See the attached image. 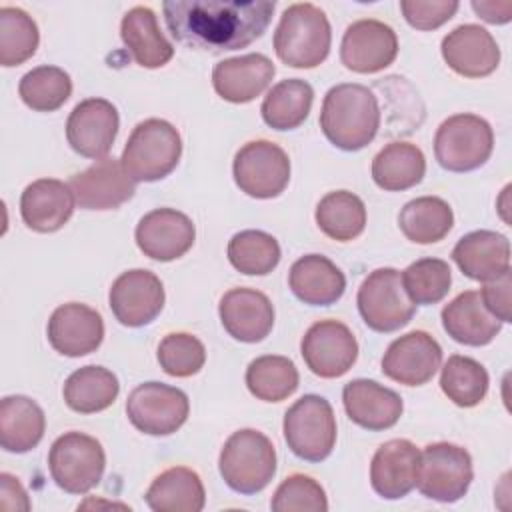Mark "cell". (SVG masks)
<instances>
[{
    "mask_svg": "<svg viewBox=\"0 0 512 512\" xmlns=\"http://www.w3.org/2000/svg\"><path fill=\"white\" fill-rule=\"evenodd\" d=\"M274 8L272 0H166L162 4L172 38L212 54L240 50L258 40Z\"/></svg>",
    "mask_w": 512,
    "mask_h": 512,
    "instance_id": "cell-1",
    "label": "cell"
},
{
    "mask_svg": "<svg viewBox=\"0 0 512 512\" xmlns=\"http://www.w3.org/2000/svg\"><path fill=\"white\" fill-rule=\"evenodd\" d=\"M380 106L374 92L356 82L332 86L322 102L320 128L330 144L356 152L368 146L380 128Z\"/></svg>",
    "mask_w": 512,
    "mask_h": 512,
    "instance_id": "cell-2",
    "label": "cell"
},
{
    "mask_svg": "<svg viewBox=\"0 0 512 512\" xmlns=\"http://www.w3.org/2000/svg\"><path fill=\"white\" fill-rule=\"evenodd\" d=\"M332 28L322 8L312 2L290 4L274 32V52L290 68H316L330 52Z\"/></svg>",
    "mask_w": 512,
    "mask_h": 512,
    "instance_id": "cell-3",
    "label": "cell"
},
{
    "mask_svg": "<svg viewBox=\"0 0 512 512\" xmlns=\"http://www.w3.org/2000/svg\"><path fill=\"white\" fill-rule=\"evenodd\" d=\"M218 470L230 490L246 496L262 492L276 474V448L260 430H236L220 450Z\"/></svg>",
    "mask_w": 512,
    "mask_h": 512,
    "instance_id": "cell-4",
    "label": "cell"
},
{
    "mask_svg": "<svg viewBox=\"0 0 512 512\" xmlns=\"http://www.w3.org/2000/svg\"><path fill=\"white\" fill-rule=\"evenodd\" d=\"M180 156L182 138L178 130L162 118H148L130 132L120 162L134 182H156L178 166Z\"/></svg>",
    "mask_w": 512,
    "mask_h": 512,
    "instance_id": "cell-5",
    "label": "cell"
},
{
    "mask_svg": "<svg viewBox=\"0 0 512 512\" xmlns=\"http://www.w3.org/2000/svg\"><path fill=\"white\" fill-rule=\"evenodd\" d=\"M492 150V126L478 114L448 116L434 134V156L448 172H472L488 162Z\"/></svg>",
    "mask_w": 512,
    "mask_h": 512,
    "instance_id": "cell-6",
    "label": "cell"
},
{
    "mask_svg": "<svg viewBox=\"0 0 512 512\" xmlns=\"http://www.w3.org/2000/svg\"><path fill=\"white\" fill-rule=\"evenodd\" d=\"M282 432L290 452L300 460H326L336 444V416L330 402L318 394L298 398L284 414Z\"/></svg>",
    "mask_w": 512,
    "mask_h": 512,
    "instance_id": "cell-7",
    "label": "cell"
},
{
    "mask_svg": "<svg viewBox=\"0 0 512 512\" xmlns=\"http://www.w3.org/2000/svg\"><path fill=\"white\" fill-rule=\"evenodd\" d=\"M106 468L102 444L84 432H64L48 452V470L56 486L68 494H86L98 486Z\"/></svg>",
    "mask_w": 512,
    "mask_h": 512,
    "instance_id": "cell-8",
    "label": "cell"
},
{
    "mask_svg": "<svg viewBox=\"0 0 512 512\" xmlns=\"http://www.w3.org/2000/svg\"><path fill=\"white\" fill-rule=\"evenodd\" d=\"M474 478L472 456L452 442H432L420 450L416 488L424 498L452 504L466 496Z\"/></svg>",
    "mask_w": 512,
    "mask_h": 512,
    "instance_id": "cell-9",
    "label": "cell"
},
{
    "mask_svg": "<svg viewBox=\"0 0 512 512\" xmlns=\"http://www.w3.org/2000/svg\"><path fill=\"white\" fill-rule=\"evenodd\" d=\"M358 312L374 332H396L416 314V304L408 298L396 268L372 270L356 294Z\"/></svg>",
    "mask_w": 512,
    "mask_h": 512,
    "instance_id": "cell-10",
    "label": "cell"
},
{
    "mask_svg": "<svg viewBox=\"0 0 512 512\" xmlns=\"http://www.w3.org/2000/svg\"><path fill=\"white\" fill-rule=\"evenodd\" d=\"M232 176L244 194L258 200L276 198L290 182V158L270 140H252L236 152Z\"/></svg>",
    "mask_w": 512,
    "mask_h": 512,
    "instance_id": "cell-11",
    "label": "cell"
},
{
    "mask_svg": "<svg viewBox=\"0 0 512 512\" xmlns=\"http://www.w3.org/2000/svg\"><path fill=\"white\" fill-rule=\"evenodd\" d=\"M188 396L164 382L138 384L126 400L130 424L148 436H170L188 420Z\"/></svg>",
    "mask_w": 512,
    "mask_h": 512,
    "instance_id": "cell-12",
    "label": "cell"
},
{
    "mask_svg": "<svg viewBox=\"0 0 512 512\" xmlns=\"http://www.w3.org/2000/svg\"><path fill=\"white\" fill-rule=\"evenodd\" d=\"M300 354L312 374L328 380L340 378L358 358V340L344 322L318 320L302 336Z\"/></svg>",
    "mask_w": 512,
    "mask_h": 512,
    "instance_id": "cell-13",
    "label": "cell"
},
{
    "mask_svg": "<svg viewBox=\"0 0 512 512\" xmlns=\"http://www.w3.org/2000/svg\"><path fill=\"white\" fill-rule=\"evenodd\" d=\"M162 280L144 268L122 272L110 286L108 304L114 318L128 328H140L156 320L164 308Z\"/></svg>",
    "mask_w": 512,
    "mask_h": 512,
    "instance_id": "cell-14",
    "label": "cell"
},
{
    "mask_svg": "<svg viewBox=\"0 0 512 512\" xmlns=\"http://www.w3.org/2000/svg\"><path fill=\"white\" fill-rule=\"evenodd\" d=\"M120 128L116 106L106 98H86L78 102L66 120V140L70 148L92 160L106 158Z\"/></svg>",
    "mask_w": 512,
    "mask_h": 512,
    "instance_id": "cell-15",
    "label": "cell"
},
{
    "mask_svg": "<svg viewBox=\"0 0 512 512\" xmlns=\"http://www.w3.org/2000/svg\"><path fill=\"white\" fill-rule=\"evenodd\" d=\"M398 56V36L392 26L362 18L352 22L340 42L342 64L358 74H374L388 68Z\"/></svg>",
    "mask_w": 512,
    "mask_h": 512,
    "instance_id": "cell-16",
    "label": "cell"
},
{
    "mask_svg": "<svg viewBox=\"0 0 512 512\" xmlns=\"http://www.w3.org/2000/svg\"><path fill=\"white\" fill-rule=\"evenodd\" d=\"M442 366V348L424 330H412L386 348L382 374L404 386H422L434 378Z\"/></svg>",
    "mask_w": 512,
    "mask_h": 512,
    "instance_id": "cell-17",
    "label": "cell"
},
{
    "mask_svg": "<svg viewBox=\"0 0 512 512\" xmlns=\"http://www.w3.org/2000/svg\"><path fill=\"white\" fill-rule=\"evenodd\" d=\"M134 238L144 256L158 262H172L194 246L196 228L176 208H154L138 220Z\"/></svg>",
    "mask_w": 512,
    "mask_h": 512,
    "instance_id": "cell-18",
    "label": "cell"
},
{
    "mask_svg": "<svg viewBox=\"0 0 512 512\" xmlns=\"http://www.w3.org/2000/svg\"><path fill=\"white\" fill-rule=\"evenodd\" d=\"M74 200L84 210H114L136 192V182L126 174L120 158H100L68 180Z\"/></svg>",
    "mask_w": 512,
    "mask_h": 512,
    "instance_id": "cell-19",
    "label": "cell"
},
{
    "mask_svg": "<svg viewBox=\"0 0 512 512\" xmlns=\"http://www.w3.org/2000/svg\"><path fill=\"white\" fill-rule=\"evenodd\" d=\"M50 346L68 358L94 352L104 340V320L98 310L82 302L58 306L46 326Z\"/></svg>",
    "mask_w": 512,
    "mask_h": 512,
    "instance_id": "cell-20",
    "label": "cell"
},
{
    "mask_svg": "<svg viewBox=\"0 0 512 512\" xmlns=\"http://www.w3.org/2000/svg\"><path fill=\"white\" fill-rule=\"evenodd\" d=\"M440 52L452 72L464 78L490 76L500 64L494 36L478 24H460L442 38Z\"/></svg>",
    "mask_w": 512,
    "mask_h": 512,
    "instance_id": "cell-21",
    "label": "cell"
},
{
    "mask_svg": "<svg viewBox=\"0 0 512 512\" xmlns=\"http://www.w3.org/2000/svg\"><path fill=\"white\" fill-rule=\"evenodd\" d=\"M420 448L406 438L378 446L370 462V486L384 500H400L416 488Z\"/></svg>",
    "mask_w": 512,
    "mask_h": 512,
    "instance_id": "cell-22",
    "label": "cell"
},
{
    "mask_svg": "<svg viewBox=\"0 0 512 512\" xmlns=\"http://www.w3.org/2000/svg\"><path fill=\"white\" fill-rule=\"evenodd\" d=\"M224 330L238 342H262L274 328V306L270 298L254 288H232L218 304Z\"/></svg>",
    "mask_w": 512,
    "mask_h": 512,
    "instance_id": "cell-23",
    "label": "cell"
},
{
    "mask_svg": "<svg viewBox=\"0 0 512 512\" xmlns=\"http://www.w3.org/2000/svg\"><path fill=\"white\" fill-rule=\"evenodd\" d=\"M342 404L356 426L372 432L392 428L404 410L398 392L368 378L350 380L342 390Z\"/></svg>",
    "mask_w": 512,
    "mask_h": 512,
    "instance_id": "cell-24",
    "label": "cell"
},
{
    "mask_svg": "<svg viewBox=\"0 0 512 512\" xmlns=\"http://www.w3.org/2000/svg\"><path fill=\"white\" fill-rule=\"evenodd\" d=\"M274 74V62L260 52H252L218 62L212 70V86L222 100L246 104L270 86Z\"/></svg>",
    "mask_w": 512,
    "mask_h": 512,
    "instance_id": "cell-25",
    "label": "cell"
},
{
    "mask_svg": "<svg viewBox=\"0 0 512 512\" xmlns=\"http://www.w3.org/2000/svg\"><path fill=\"white\" fill-rule=\"evenodd\" d=\"M76 206L68 182L58 178H38L30 182L20 196L22 222L40 234L60 230Z\"/></svg>",
    "mask_w": 512,
    "mask_h": 512,
    "instance_id": "cell-26",
    "label": "cell"
},
{
    "mask_svg": "<svg viewBox=\"0 0 512 512\" xmlns=\"http://www.w3.org/2000/svg\"><path fill=\"white\" fill-rule=\"evenodd\" d=\"M452 260L470 280H496L510 272V240L494 230L468 232L452 248Z\"/></svg>",
    "mask_w": 512,
    "mask_h": 512,
    "instance_id": "cell-27",
    "label": "cell"
},
{
    "mask_svg": "<svg viewBox=\"0 0 512 512\" xmlns=\"http://www.w3.org/2000/svg\"><path fill=\"white\" fill-rule=\"evenodd\" d=\"M442 328L464 346H486L502 330V322L488 312L478 290H464L442 308Z\"/></svg>",
    "mask_w": 512,
    "mask_h": 512,
    "instance_id": "cell-28",
    "label": "cell"
},
{
    "mask_svg": "<svg viewBox=\"0 0 512 512\" xmlns=\"http://www.w3.org/2000/svg\"><path fill=\"white\" fill-rule=\"evenodd\" d=\"M288 286L292 294L308 306H330L342 298L346 276L330 258L306 254L290 266Z\"/></svg>",
    "mask_w": 512,
    "mask_h": 512,
    "instance_id": "cell-29",
    "label": "cell"
},
{
    "mask_svg": "<svg viewBox=\"0 0 512 512\" xmlns=\"http://www.w3.org/2000/svg\"><path fill=\"white\" fill-rule=\"evenodd\" d=\"M120 38L142 68H162L174 56V46L162 34L158 18L148 6H134L122 16Z\"/></svg>",
    "mask_w": 512,
    "mask_h": 512,
    "instance_id": "cell-30",
    "label": "cell"
},
{
    "mask_svg": "<svg viewBox=\"0 0 512 512\" xmlns=\"http://www.w3.org/2000/svg\"><path fill=\"white\" fill-rule=\"evenodd\" d=\"M46 430V416L38 402L12 394L0 402V446L12 454L36 448Z\"/></svg>",
    "mask_w": 512,
    "mask_h": 512,
    "instance_id": "cell-31",
    "label": "cell"
},
{
    "mask_svg": "<svg viewBox=\"0 0 512 512\" xmlns=\"http://www.w3.org/2000/svg\"><path fill=\"white\" fill-rule=\"evenodd\" d=\"M144 500L154 512H200L206 504V490L198 472L172 466L152 480Z\"/></svg>",
    "mask_w": 512,
    "mask_h": 512,
    "instance_id": "cell-32",
    "label": "cell"
},
{
    "mask_svg": "<svg viewBox=\"0 0 512 512\" xmlns=\"http://www.w3.org/2000/svg\"><path fill=\"white\" fill-rule=\"evenodd\" d=\"M426 174L424 152L410 142H390L372 160V180L386 192H402L422 182Z\"/></svg>",
    "mask_w": 512,
    "mask_h": 512,
    "instance_id": "cell-33",
    "label": "cell"
},
{
    "mask_svg": "<svg viewBox=\"0 0 512 512\" xmlns=\"http://www.w3.org/2000/svg\"><path fill=\"white\" fill-rule=\"evenodd\" d=\"M120 392L116 374L104 366H82L74 370L62 388L64 402L78 414H96L114 404Z\"/></svg>",
    "mask_w": 512,
    "mask_h": 512,
    "instance_id": "cell-34",
    "label": "cell"
},
{
    "mask_svg": "<svg viewBox=\"0 0 512 512\" xmlns=\"http://www.w3.org/2000/svg\"><path fill=\"white\" fill-rule=\"evenodd\" d=\"M402 234L414 244H434L448 236L454 226L450 204L438 196H420L406 202L398 214Z\"/></svg>",
    "mask_w": 512,
    "mask_h": 512,
    "instance_id": "cell-35",
    "label": "cell"
},
{
    "mask_svg": "<svg viewBox=\"0 0 512 512\" xmlns=\"http://www.w3.org/2000/svg\"><path fill=\"white\" fill-rule=\"evenodd\" d=\"M314 102L312 86L302 78H288L274 84L262 100V120L274 130H294L310 114Z\"/></svg>",
    "mask_w": 512,
    "mask_h": 512,
    "instance_id": "cell-36",
    "label": "cell"
},
{
    "mask_svg": "<svg viewBox=\"0 0 512 512\" xmlns=\"http://www.w3.org/2000/svg\"><path fill=\"white\" fill-rule=\"evenodd\" d=\"M314 218L330 240L350 242L366 228V206L354 192L334 190L320 198Z\"/></svg>",
    "mask_w": 512,
    "mask_h": 512,
    "instance_id": "cell-37",
    "label": "cell"
},
{
    "mask_svg": "<svg viewBox=\"0 0 512 512\" xmlns=\"http://www.w3.org/2000/svg\"><path fill=\"white\" fill-rule=\"evenodd\" d=\"M246 386L262 402H282L298 388L300 376L294 362L286 356L266 354L254 358L246 368Z\"/></svg>",
    "mask_w": 512,
    "mask_h": 512,
    "instance_id": "cell-38",
    "label": "cell"
},
{
    "mask_svg": "<svg viewBox=\"0 0 512 512\" xmlns=\"http://www.w3.org/2000/svg\"><path fill=\"white\" fill-rule=\"evenodd\" d=\"M490 378L486 368L462 354H452L440 372V388L460 408L478 406L488 394Z\"/></svg>",
    "mask_w": 512,
    "mask_h": 512,
    "instance_id": "cell-39",
    "label": "cell"
},
{
    "mask_svg": "<svg viewBox=\"0 0 512 512\" xmlns=\"http://www.w3.org/2000/svg\"><path fill=\"white\" fill-rule=\"evenodd\" d=\"M18 94L28 108L36 112H54L70 98L72 80L60 66L42 64L20 78Z\"/></svg>",
    "mask_w": 512,
    "mask_h": 512,
    "instance_id": "cell-40",
    "label": "cell"
},
{
    "mask_svg": "<svg viewBox=\"0 0 512 512\" xmlns=\"http://www.w3.org/2000/svg\"><path fill=\"white\" fill-rule=\"evenodd\" d=\"M230 264L246 276H266L280 262L278 240L262 230L236 232L228 242Z\"/></svg>",
    "mask_w": 512,
    "mask_h": 512,
    "instance_id": "cell-41",
    "label": "cell"
},
{
    "mask_svg": "<svg viewBox=\"0 0 512 512\" xmlns=\"http://www.w3.org/2000/svg\"><path fill=\"white\" fill-rule=\"evenodd\" d=\"M40 44L34 18L18 6L0 8V64L20 66L30 60Z\"/></svg>",
    "mask_w": 512,
    "mask_h": 512,
    "instance_id": "cell-42",
    "label": "cell"
},
{
    "mask_svg": "<svg viewBox=\"0 0 512 512\" xmlns=\"http://www.w3.org/2000/svg\"><path fill=\"white\" fill-rule=\"evenodd\" d=\"M402 286L408 298L418 306L438 304L450 292L452 270L442 258H420L402 274Z\"/></svg>",
    "mask_w": 512,
    "mask_h": 512,
    "instance_id": "cell-43",
    "label": "cell"
},
{
    "mask_svg": "<svg viewBox=\"0 0 512 512\" xmlns=\"http://www.w3.org/2000/svg\"><path fill=\"white\" fill-rule=\"evenodd\" d=\"M158 364L174 378H188L202 370L206 348L200 338L188 332H170L158 344Z\"/></svg>",
    "mask_w": 512,
    "mask_h": 512,
    "instance_id": "cell-44",
    "label": "cell"
},
{
    "mask_svg": "<svg viewBox=\"0 0 512 512\" xmlns=\"http://www.w3.org/2000/svg\"><path fill=\"white\" fill-rule=\"evenodd\" d=\"M270 508L276 512H326L328 498L312 476L290 474L276 488Z\"/></svg>",
    "mask_w": 512,
    "mask_h": 512,
    "instance_id": "cell-45",
    "label": "cell"
},
{
    "mask_svg": "<svg viewBox=\"0 0 512 512\" xmlns=\"http://www.w3.org/2000/svg\"><path fill=\"white\" fill-rule=\"evenodd\" d=\"M460 4L456 0H402L400 10L404 20L416 30H436L446 24Z\"/></svg>",
    "mask_w": 512,
    "mask_h": 512,
    "instance_id": "cell-46",
    "label": "cell"
},
{
    "mask_svg": "<svg viewBox=\"0 0 512 512\" xmlns=\"http://www.w3.org/2000/svg\"><path fill=\"white\" fill-rule=\"evenodd\" d=\"M510 290H512V278L510 272L502 274L496 280L484 282V286L478 290L482 296L484 306L492 316H496L502 324L512 320V304H510Z\"/></svg>",
    "mask_w": 512,
    "mask_h": 512,
    "instance_id": "cell-47",
    "label": "cell"
},
{
    "mask_svg": "<svg viewBox=\"0 0 512 512\" xmlns=\"http://www.w3.org/2000/svg\"><path fill=\"white\" fill-rule=\"evenodd\" d=\"M0 508L2 510H30V500L20 480L8 472L0 474Z\"/></svg>",
    "mask_w": 512,
    "mask_h": 512,
    "instance_id": "cell-48",
    "label": "cell"
},
{
    "mask_svg": "<svg viewBox=\"0 0 512 512\" xmlns=\"http://www.w3.org/2000/svg\"><path fill=\"white\" fill-rule=\"evenodd\" d=\"M472 10L488 24H506L512 20V2L510 0H472Z\"/></svg>",
    "mask_w": 512,
    "mask_h": 512,
    "instance_id": "cell-49",
    "label": "cell"
}]
</instances>
